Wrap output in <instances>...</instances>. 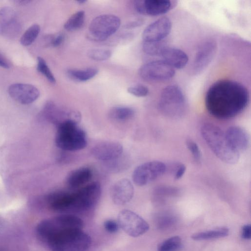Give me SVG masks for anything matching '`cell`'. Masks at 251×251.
<instances>
[{"instance_id":"obj_1","label":"cell","mask_w":251,"mask_h":251,"mask_svg":"<svg viewBox=\"0 0 251 251\" xmlns=\"http://www.w3.org/2000/svg\"><path fill=\"white\" fill-rule=\"evenodd\" d=\"M250 94L247 88L237 81L222 79L208 89L205 105L208 113L221 120L232 118L241 114L248 106Z\"/></svg>"},{"instance_id":"obj_2","label":"cell","mask_w":251,"mask_h":251,"mask_svg":"<svg viewBox=\"0 0 251 251\" xmlns=\"http://www.w3.org/2000/svg\"><path fill=\"white\" fill-rule=\"evenodd\" d=\"M201 133L211 151L217 158L227 164L237 163L240 154L229 146L225 132L218 126L205 123L201 128Z\"/></svg>"},{"instance_id":"obj_3","label":"cell","mask_w":251,"mask_h":251,"mask_svg":"<svg viewBox=\"0 0 251 251\" xmlns=\"http://www.w3.org/2000/svg\"><path fill=\"white\" fill-rule=\"evenodd\" d=\"M78 124L67 121L56 126L55 142L58 148L64 151H75L86 147V132Z\"/></svg>"},{"instance_id":"obj_4","label":"cell","mask_w":251,"mask_h":251,"mask_svg":"<svg viewBox=\"0 0 251 251\" xmlns=\"http://www.w3.org/2000/svg\"><path fill=\"white\" fill-rule=\"evenodd\" d=\"M45 242L51 251H87L91 245L90 237L82 229L63 232Z\"/></svg>"},{"instance_id":"obj_5","label":"cell","mask_w":251,"mask_h":251,"mask_svg":"<svg viewBox=\"0 0 251 251\" xmlns=\"http://www.w3.org/2000/svg\"><path fill=\"white\" fill-rule=\"evenodd\" d=\"M158 107L164 116L172 119L182 117L186 110V100L181 88L176 85L165 87L160 95Z\"/></svg>"},{"instance_id":"obj_6","label":"cell","mask_w":251,"mask_h":251,"mask_svg":"<svg viewBox=\"0 0 251 251\" xmlns=\"http://www.w3.org/2000/svg\"><path fill=\"white\" fill-rule=\"evenodd\" d=\"M83 222L79 217L64 214L41 221L37 225L38 235L44 241L60 233L76 229H82Z\"/></svg>"},{"instance_id":"obj_7","label":"cell","mask_w":251,"mask_h":251,"mask_svg":"<svg viewBox=\"0 0 251 251\" xmlns=\"http://www.w3.org/2000/svg\"><path fill=\"white\" fill-rule=\"evenodd\" d=\"M121 21L112 14H104L95 17L89 26V36L95 41H103L119 29Z\"/></svg>"},{"instance_id":"obj_8","label":"cell","mask_w":251,"mask_h":251,"mask_svg":"<svg viewBox=\"0 0 251 251\" xmlns=\"http://www.w3.org/2000/svg\"><path fill=\"white\" fill-rule=\"evenodd\" d=\"M101 192L100 184L94 181L86 184L73 192L72 210L86 211L93 208L99 201Z\"/></svg>"},{"instance_id":"obj_9","label":"cell","mask_w":251,"mask_h":251,"mask_svg":"<svg viewBox=\"0 0 251 251\" xmlns=\"http://www.w3.org/2000/svg\"><path fill=\"white\" fill-rule=\"evenodd\" d=\"M166 169L165 164L161 161L145 162L134 169L132 176L133 181L139 186L146 185L163 175Z\"/></svg>"},{"instance_id":"obj_10","label":"cell","mask_w":251,"mask_h":251,"mask_svg":"<svg viewBox=\"0 0 251 251\" xmlns=\"http://www.w3.org/2000/svg\"><path fill=\"white\" fill-rule=\"evenodd\" d=\"M118 224L127 234L133 237L144 234L149 229V225L144 219L128 209H124L119 212Z\"/></svg>"},{"instance_id":"obj_11","label":"cell","mask_w":251,"mask_h":251,"mask_svg":"<svg viewBox=\"0 0 251 251\" xmlns=\"http://www.w3.org/2000/svg\"><path fill=\"white\" fill-rule=\"evenodd\" d=\"M139 76L147 81L167 80L173 77L175 69L163 60H156L142 65L138 71Z\"/></svg>"},{"instance_id":"obj_12","label":"cell","mask_w":251,"mask_h":251,"mask_svg":"<svg viewBox=\"0 0 251 251\" xmlns=\"http://www.w3.org/2000/svg\"><path fill=\"white\" fill-rule=\"evenodd\" d=\"M217 50V45L213 39H208L201 44L195 54L191 66L193 75H197L205 70L214 59Z\"/></svg>"},{"instance_id":"obj_13","label":"cell","mask_w":251,"mask_h":251,"mask_svg":"<svg viewBox=\"0 0 251 251\" xmlns=\"http://www.w3.org/2000/svg\"><path fill=\"white\" fill-rule=\"evenodd\" d=\"M22 29L19 19L11 7L5 6L0 9V34L7 38L17 37Z\"/></svg>"},{"instance_id":"obj_14","label":"cell","mask_w":251,"mask_h":251,"mask_svg":"<svg viewBox=\"0 0 251 251\" xmlns=\"http://www.w3.org/2000/svg\"><path fill=\"white\" fill-rule=\"evenodd\" d=\"M172 22L167 17H162L150 24L143 31L142 38L144 42L162 41L170 33Z\"/></svg>"},{"instance_id":"obj_15","label":"cell","mask_w":251,"mask_h":251,"mask_svg":"<svg viewBox=\"0 0 251 251\" xmlns=\"http://www.w3.org/2000/svg\"><path fill=\"white\" fill-rule=\"evenodd\" d=\"M91 152L96 159L109 162L121 157L123 152V147L118 142L103 141L96 144Z\"/></svg>"},{"instance_id":"obj_16","label":"cell","mask_w":251,"mask_h":251,"mask_svg":"<svg viewBox=\"0 0 251 251\" xmlns=\"http://www.w3.org/2000/svg\"><path fill=\"white\" fill-rule=\"evenodd\" d=\"M9 96L15 101L23 104L35 101L40 96V91L35 86L25 83H14L8 88Z\"/></svg>"},{"instance_id":"obj_17","label":"cell","mask_w":251,"mask_h":251,"mask_svg":"<svg viewBox=\"0 0 251 251\" xmlns=\"http://www.w3.org/2000/svg\"><path fill=\"white\" fill-rule=\"evenodd\" d=\"M134 7L141 14L156 16L169 11L172 7V1L169 0H136Z\"/></svg>"},{"instance_id":"obj_18","label":"cell","mask_w":251,"mask_h":251,"mask_svg":"<svg viewBox=\"0 0 251 251\" xmlns=\"http://www.w3.org/2000/svg\"><path fill=\"white\" fill-rule=\"evenodd\" d=\"M225 134L229 146L239 154L249 148L250 135L244 128L236 126H231L227 129Z\"/></svg>"},{"instance_id":"obj_19","label":"cell","mask_w":251,"mask_h":251,"mask_svg":"<svg viewBox=\"0 0 251 251\" xmlns=\"http://www.w3.org/2000/svg\"><path fill=\"white\" fill-rule=\"evenodd\" d=\"M134 195V187L131 181L123 178L116 182L111 187L110 196L113 202L123 205L129 202Z\"/></svg>"},{"instance_id":"obj_20","label":"cell","mask_w":251,"mask_h":251,"mask_svg":"<svg viewBox=\"0 0 251 251\" xmlns=\"http://www.w3.org/2000/svg\"><path fill=\"white\" fill-rule=\"evenodd\" d=\"M73 201V192L64 191L53 192L47 197V202L50 208L56 212L72 210Z\"/></svg>"},{"instance_id":"obj_21","label":"cell","mask_w":251,"mask_h":251,"mask_svg":"<svg viewBox=\"0 0 251 251\" xmlns=\"http://www.w3.org/2000/svg\"><path fill=\"white\" fill-rule=\"evenodd\" d=\"M160 56L162 60L174 69L184 68L189 59L187 54L181 50L168 47L164 49Z\"/></svg>"},{"instance_id":"obj_22","label":"cell","mask_w":251,"mask_h":251,"mask_svg":"<svg viewBox=\"0 0 251 251\" xmlns=\"http://www.w3.org/2000/svg\"><path fill=\"white\" fill-rule=\"evenodd\" d=\"M93 176V171L87 167H82L73 170L66 179L67 185L72 189H76L89 182Z\"/></svg>"},{"instance_id":"obj_23","label":"cell","mask_w":251,"mask_h":251,"mask_svg":"<svg viewBox=\"0 0 251 251\" xmlns=\"http://www.w3.org/2000/svg\"><path fill=\"white\" fill-rule=\"evenodd\" d=\"M228 232L227 228L221 227L196 233L192 235L191 238L196 241L211 240L226 237L228 235Z\"/></svg>"},{"instance_id":"obj_24","label":"cell","mask_w":251,"mask_h":251,"mask_svg":"<svg viewBox=\"0 0 251 251\" xmlns=\"http://www.w3.org/2000/svg\"><path fill=\"white\" fill-rule=\"evenodd\" d=\"M134 114V110L127 106L114 107L108 113L110 118L117 121H124L130 119Z\"/></svg>"},{"instance_id":"obj_25","label":"cell","mask_w":251,"mask_h":251,"mask_svg":"<svg viewBox=\"0 0 251 251\" xmlns=\"http://www.w3.org/2000/svg\"><path fill=\"white\" fill-rule=\"evenodd\" d=\"M98 69L91 67L82 70L70 69L68 70V75L74 80L86 81L93 78L98 73Z\"/></svg>"},{"instance_id":"obj_26","label":"cell","mask_w":251,"mask_h":251,"mask_svg":"<svg viewBox=\"0 0 251 251\" xmlns=\"http://www.w3.org/2000/svg\"><path fill=\"white\" fill-rule=\"evenodd\" d=\"M85 21V12L79 11L73 14L65 22L64 28L69 31H75L80 28Z\"/></svg>"},{"instance_id":"obj_27","label":"cell","mask_w":251,"mask_h":251,"mask_svg":"<svg viewBox=\"0 0 251 251\" xmlns=\"http://www.w3.org/2000/svg\"><path fill=\"white\" fill-rule=\"evenodd\" d=\"M163 41L157 42H144L143 50L147 54L151 56H160L166 47Z\"/></svg>"},{"instance_id":"obj_28","label":"cell","mask_w":251,"mask_h":251,"mask_svg":"<svg viewBox=\"0 0 251 251\" xmlns=\"http://www.w3.org/2000/svg\"><path fill=\"white\" fill-rule=\"evenodd\" d=\"M181 239L173 236L164 240L158 246L157 251H178L182 247Z\"/></svg>"},{"instance_id":"obj_29","label":"cell","mask_w":251,"mask_h":251,"mask_svg":"<svg viewBox=\"0 0 251 251\" xmlns=\"http://www.w3.org/2000/svg\"><path fill=\"white\" fill-rule=\"evenodd\" d=\"M40 27L37 24L30 26L24 33L20 39L21 44L24 46L30 45L35 40L40 33Z\"/></svg>"},{"instance_id":"obj_30","label":"cell","mask_w":251,"mask_h":251,"mask_svg":"<svg viewBox=\"0 0 251 251\" xmlns=\"http://www.w3.org/2000/svg\"><path fill=\"white\" fill-rule=\"evenodd\" d=\"M156 221L157 227L164 230L173 226L176 223V218L171 213H163L157 216Z\"/></svg>"},{"instance_id":"obj_31","label":"cell","mask_w":251,"mask_h":251,"mask_svg":"<svg viewBox=\"0 0 251 251\" xmlns=\"http://www.w3.org/2000/svg\"><path fill=\"white\" fill-rule=\"evenodd\" d=\"M37 71L44 75L46 78L51 83L56 82L55 78L48 67L46 61L41 57L37 58Z\"/></svg>"},{"instance_id":"obj_32","label":"cell","mask_w":251,"mask_h":251,"mask_svg":"<svg viewBox=\"0 0 251 251\" xmlns=\"http://www.w3.org/2000/svg\"><path fill=\"white\" fill-rule=\"evenodd\" d=\"M88 56L96 61H104L111 56V52L109 50L101 49H91L87 52Z\"/></svg>"},{"instance_id":"obj_33","label":"cell","mask_w":251,"mask_h":251,"mask_svg":"<svg viewBox=\"0 0 251 251\" xmlns=\"http://www.w3.org/2000/svg\"><path fill=\"white\" fill-rule=\"evenodd\" d=\"M186 145L195 161L197 163H200L201 160L202 154L197 143L191 139H187L186 141Z\"/></svg>"},{"instance_id":"obj_34","label":"cell","mask_w":251,"mask_h":251,"mask_svg":"<svg viewBox=\"0 0 251 251\" xmlns=\"http://www.w3.org/2000/svg\"><path fill=\"white\" fill-rule=\"evenodd\" d=\"M178 190L176 188L170 186H161L156 188L154 191V194L156 196L160 197H166L174 196L178 193Z\"/></svg>"},{"instance_id":"obj_35","label":"cell","mask_w":251,"mask_h":251,"mask_svg":"<svg viewBox=\"0 0 251 251\" xmlns=\"http://www.w3.org/2000/svg\"><path fill=\"white\" fill-rule=\"evenodd\" d=\"M149 89L146 86L139 84L129 87L127 89V92L137 97H143L146 96L149 93Z\"/></svg>"},{"instance_id":"obj_36","label":"cell","mask_w":251,"mask_h":251,"mask_svg":"<svg viewBox=\"0 0 251 251\" xmlns=\"http://www.w3.org/2000/svg\"><path fill=\"white\" fill-rule=\"evenodd\" d=\"M105 229L110 233H115L118 230L119 226L117 223L113 220H107L104 223Z\"/></svg>"},{"instance_id":"obj_37","label":"cell","mask_w":251,"mask_h":251,"mask_svg":"<svg viewBox=\"0 0 251 251\" xmlns=\"http://www.w3.org/2000/svg\"><path fill=\"white\" fill-rule=\"evenodd\" d=\"M186 170V167L184 164H181L178 165L175 172L174 179L178 180L180 179L185 174Z\"/></svg>"},{"instance_id":"obj_38","label":"cell","mask_w":251,"mask_h":251,"mask_svg":"<svg viewBox=\"0 0 251 251\" xmlns=\"http://www.w3.org/2000/svg\"><path fill=\"white\" fill-rule=\"evenodd\" d=\"M64 39V35L58 34L57 35L51 37L50 44L53 47H58L61 44Z\"/></svg>"},{"instance_id":"obj_39","label":"cell","mask_w":251,"mask_h":251,"mask_svg":"<svg viewBox=\"0 0 251 251\" xmlns=\"http://www.w3.org/2000/svg\"><path fill=\"white\" fill-rule=\"evenodd\" d=\"M242 237L244 239H250L251 237V226L246 225L242 228Z\"/></svg>"},{"instance_id":"obj_40","label":"cell","mask_w":251,"mask_h":251,"mask_svg":"<svg viewBox=\"0 0 251 251\" xmlns=\"http://www.w3.org/2000/svg\"><path fill=\"white\" fill-rule=\"evenodd\" d=\"M11 66L10 62L0 53V67L5 69H9Z\"/></svg>"},{"instance_id":"obj_41","label":"cell","mask_w":251,"mask_h":251,"mask_svg":"<svg viewBox=\"0 0 251 251\" xmlns=\"http://www.w3.org/2000/svg\"><path fill=\"white\" fill-rule=\"evenodd\" d=\"M143 23V21L142 20L138 19L126 24L125 27L126 28H133L141 25Z\"/></svg>"},{"instance_id":"obj_42","label":"cell","mask_w":251,"mask_h":251,"mask_svg":"<svg viewBox=\"0 0 251 251\" xmlns=\"http://www.w3.org/2000/svg\"><path fill=\"white\" fill-rule=\"evenodd\" d=\"M86 1V0H79L77 1V2L78 3H79V4H83V3H85Z\"/></svg>"}]
</instances>
